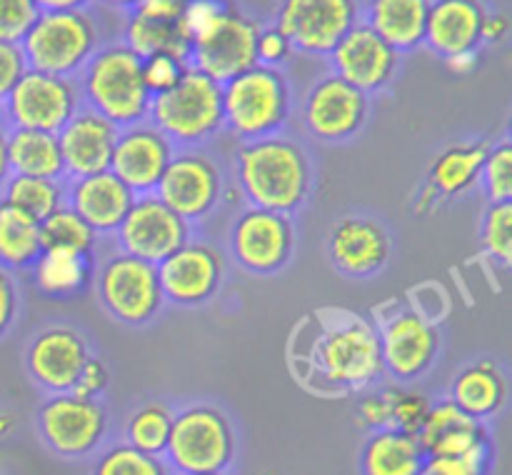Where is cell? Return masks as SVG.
Listing matches in <instances>:
<instances>
[{
    "instance_id": "obj_1",
    "label": "cell",
    "mask_w": 512,
    "mask_h": 475,
    "mask_svg": "<svg viewBox=\"0 0 512 475\" xmlns=\"http://www.w3.org/2000/svg\"><path fill=\"white\" fill-rule=\"evenodd\" d=\"M318 335L310 343L305 365L315 390H365L383 373L378 330L358 313L325 308L315 315Z\"/></svg>"
},
{
    "instance_id": "obj_8",
    "label": "cell",
    "mask_w": 512,
    "mask_h": 475,
    "mask_svg": "<svg viewBox=\"0 0 512 475\" xmlns=\"http://www.w3.org/2000/svg\"><path fill=\"white\" fill-rule=\"evenodd\" d=\"M93 285L105 313L125 325L150 323L165 303L155 265L123 250L95 260Z\"/></svg>"
},
{
    "instance_id": "obj_22",
    "label": "cell",
    "mask_w": 512,
    "mask_h": 475,
    "mask_svg": "<svg viewBox=\"0 0 512 475\" xmlns=\"http://www.w3.org/2000/svg\"><path fill=\"white\" fill-rule=\"evenodd\" d=\"M175 150L178 148L150 120L128 125L120 128L115 138L110 173L123 180L135 195L155 193Z\"/></svg>"
},
{
    "instance_id": "obj_42",
    "label": "cell",
    "mask_w": 512,
    "mask_h": 475,
    "mask_svg": "<svg viewBox=\"0 0 512 475\" xmlns=\"http://www.w3.org/2000/svg\"><path fill=\"white\" fill-rule=\"evenodd\" d=\"M188 70V63L185 60L173 58V55H148L143 58V80L145 88L150 90V95H160L165 90H170L173 85L180 83V78Z\"/></svg>"
},
{
    "instance_id": "obj_7",
    "label": "cell",
    "mask_w": 512,
    "mask_h": 475,
    "mask_svg": "<svg viewBox=\"0 0 512 475\" xmlns=\"http://www.w3.org/2000/svg\"><path fill=\"white\" fill-rule=\"evenodd\" d=\"M20 50L30 70L75 78L98 50V28L85 10H40Z\"/></svg>"
},
{
    "instance_id": "obj_34",
    "label": "cell",
    "mask_w": 512,
    "mask_h": 475,
    "mask_svg": "<svg viewBox=\"0 0 512 475\" xmlns=\"http://www.w3.org/2000/svg\"><path fill=\"white\" fill-rule=\"evenodd\" d=\"M40 253V223L0 200V268L30 270Z\"/></svg>"
},
{
    "instance_id": "obj_28",
    "label": "cell",
    "mask_w": 512,
    "mask_h": 475,
    "mask_svg": "<svg viewBox=\"0 0 512 475\" xmlns=\"http://www.w3.org/2000/svg\"><path fill=\"white\" fill-rule=\"evenodd\" d=\"M448 400L473 420L485 423L508 403V378L495 360H478L455 375Z\"/></svg>"
},
{
    "instance_id": "obj_15",
    "label": "cell",
    "mask_w": 512,
    "mask_h": 475,
    "mask_svg": "<svg viewBox=\"0 0 512 475\" xmlns=\"http://www.w3.org/2000/svg\"><path fill=\"white\" fill-rule=\"evenodd\" d=\"M188 240H193V225L175 215L155 193L135 195L128 215L115 230L118 250L150 265H160Z\"/></svg>"
},
{
    "instance_id": "obj_11",
    "label": "cell",
    "mask_w": 512,
    "mask_h": 475,
    "mask_svg": "<svg viewBox=\"0 0 512 475\" xmlns=\"http://www.w3.org/2000/svg\"><path fill=\"white\" fill-rule=\"evenodd\" d=\"M360 23L358 0H280L273 25L290 48L305 55H325Z\"/></svg>"
},
{
    "instance_id": "obj_38",
    "label": "cell",
    "mask_w": 512,
    "mask_h": 475,
    "mask_svg": "<svg viewBox=\"0 0 512 475\" xmlns=\"http://www.w3.org/2000/svg\"><path fill=\"white\" fill-rule=\"evenodd\" d=\"M90 475H175L163 455H148L125 443L108 445L95 453Z\"/></svg>"
},
{
    "instance_id": "obj_20",
    "label": "cell",
    "mask_w": 512,
    "mask_h": 475,
    "mask_svg": "<svg viewBox=\"0 0 512 475\" xmlns=\"http://www.w3.org/2000/svg\"><path fill=\"white\" fill-rule=\"evenodd\" d=\"M328 63L330 73L358 88L360 93L373 95L393 83L400 65V53L390 48L368 25L358 23L330 50Z\"/></svg>"
},
{
    "instance_id": "obj_26",
    "label": "cell",
    "mask_w": 512,
    "mask_h": 475,
    "mask_svg": "<svg viewBox=\"0 0 512 475\" xmlns=\"http://www.w3.org/2000/svg\"><path fill=\"white\" fill-rule=\"evenodd\" d=\"M485 13L480 0H430L423 43L440 58L478 50Z\"/></svg>"
},
{
    "instance_id": "obj_5",
    "label": "cell",
    "mask_w": 512,
    "mask_h": 475,
    "mask_svg": "<svg viewBox=\"0 0 512 475\" xmlns=\"http://www.w3.org/2000/svg\"><path fill=\"white\" fill-rule=\"evenodd\" d=\"M148 120L175 148H198L223 130L220 85L188 65L178 85L150 98Z\"/></svg>"
},
{
    "instance_id": "obj_33",
    "label": "cell",
    "mask_w": 512,
    "mask_h": 475,
    "mask_svg": "<svg viewBox=\"0 0 512 475\" xmlns=\"http://www.w3.org/2000/svg\"><path fill=\"white\" fill-rule=\"evenodd\" d=\"M123 45L140 58L158 53L173 55L185 63L190 58V38L183 28V18L160 20L138 13V10H130L123 28Z\"/></svg>"
},
{
    "instance_id": "obj_46",
    "label": "cell",
    "mask_w": 512,
    "mask_h": 475,
    "mask_svg": "<svg viewBox=\"0 0 512 475\" xmlns=\"http://www.w3.org/2000/svg\"><path fill=\"white\" fill-rule=\"evenodd\" d=\"M290 55H293V48H290L285 35L280 33L275 25L260 28L258 43H255V58H258V65H265V68H280Z\"/></svg>"
},
{
    "instance_id": "obj_52",
    "label": "cell",
    "mask_w": 512,
    "mask_h": 475,
    "mask_svg": "<svg viewBox=\"0 0 512 475\" xmlns=\"http://www.w3.org/2000/svg\"><path fill=\"white\" fill-rule=\"evenodd\" d=\"M445 63H448L450 73L470 75L475 68H478L480 55L478 50H470V53H460V55H453V58H445Z\"/></svg>"
},
{
    "instance_id": "obj_54",
    "label": "cell",
    "mask_w": 512,
    "mask_h": 475,
    "mask_svg": "<svg viewBox=\"0 0 512 475\" xmlns=\"http://www.w3.org/2000/svg\"><path fill=\"white\" fill-rule=\"evenodd\" d=\"M10 178V165H8V128L0 123V188L5 180Z\"/></svg>"
},
{
    "instance_id": "obj_45",
    "label": "cell",
    "mask_w": 512,
    "mask_h": 475,
    "mask_svg": "<svg viewBox=\"0 0 512 475\" xmlns=\"http://www.w3.org/2000/svg\"><path fill=\"white\" fill-rule=\"evenodd\" d=\"M228 10L230 3H225V0H188L183 10V28L188 33L190 43L203 33H208Z\"/></svg>"
},
{
    "instance_id": "obj_24",
    "label": "cell",
    "mask_w": 512,
    "mask_h": 475,
    "mask_svg": "<svg viewBox=\"0 0 512 475\" xmlns=\"http://www.w3.org/2000/svg\"><path fill=\"white\" fill-rule=\"evenodd\" d=\"M490 145L485 140H463L440 150L428 168L423 188L415 198V210L420 215L433 213L440 200L460 198L473 185H478L485 153Z\"/></svg>"
},
{
    "instance_id": "obj_40",
    "label": "cell",
    "mask_w": 512,
    "mask_h": 475,
    "mask_svg": "<svg viewBox=\"0 0 512 475\" xmlns=\"http://www.w3.org/2000/svg\"><path fill=\"white\" fill-rule=\"evenodd\" d=\"M510 220L512 203H488L483 213V223H480V240H483L485 253L498 260L500 265H505V268L512 260Z\"/></svg>"
},
{
    "instance_id": "obj_10",
    "label": "cell",
    "mask_w": 512,
    "mask_h": 475,
    "mask_svg": "<svg viewBox=\"0 0 512 475\" xmlns=\"http://www.w3.org/2000/svg\"><path fill=\"white\" fill-rule=\"evenodd\" d=\"M80 105V90L73 78L28 68L0 103V113L5 128L58 133Z\"/></svg>"
},
{
    "instance_id": "obj_25",
    "label": "cell",
    "mask_w": 512,
    "mask_h": 475,
    "mask_svg": "<svg viewBox=\"0 0 512 475\" xmlns=\"http://www.w3.org/2000/svg\"><path fill=\"white\" fill-rule=\"evenodd\" d=\"M135 193L110 170L85 178H65V205L100 235H115Z\"/></svg>"
},
{
    "instance_id": "obj_47",
    "label": "cell",
    "mask_w": 512,
    "mask_h": 475,
    "mask_svg": "<svg viewBox=\"0 0 512 475\" xmlns=\"http://www.w3.org/2000/svg\"><path fill=\"white\" fill-rule=\"evenodd\" d=\"M108 383H110V373L108 368H105V363L98 358V355H90L85 368L80 370L78 383H75V388L70 390V393L80 395V398L100 400V395L108 390Z\"/></svg>"
},
{
    "instance_id": "obj_55",
    "label": "cell",
    "mask_w": 512,
    "mask_h": 475,
    "mask_svg": "<svg viewBox=\"0 0 512 475\" xmlns=\"http://www.w3.org/2000/svg\"><path fill=\"white\" fill-rule=\"evenodd\" d=\"M100 3H105V5H110V8H118V10H133V8H138L140 3H143V0H100Z\"/></svg>"
},
{
    "instance_id": "obj_19",
    "label": "cell",
    "mask_w": 512,
    "mask_h": 475,
    "mask_svg": "<svg viewBox=\"0 0 512 475\" xmlns=\"http://www.w3.org/2000/svg\"><path fill=\"white\" fill-rule=\"evenodd\" d=\"M328 258L345 278L365 280L378 275L393 255V240L373 215L348 213L328 233Z\"/></svg>"
},
{
    "instance_id": "obj_23",
    "label": "cell",
    "mask_w": 512,
    "mask_h": 475,
    "mask_svg": "<svg viewBox=\"0 0 512 475\" xmlns=\"http://www.w3.org/2000/svg\"><path fill=\"white\" fill-rule=\"evenodd\" d=\"M118 133V125H113L88 105H80L70 115L68 123L58 130L65 178H85V175L110 170V158H113Z\"/></svg>"
},
{
    "instance_id": "obj_3",
    "label": "cell",
    "mask_w": 512,
    "mask_h": 475,
    "mask_svg": "<svg viewBox=\"0 0 512 475\" xmlns=\"http://www.w3.org/2000/svg\"><path fill=\"white\" fill-rule=\"evenodd\" d=\"M80 103L118 128L148 120L150 90L143 80V58L123 43L105 45L80 70Z\"/></svg>"
},
{
    "instance_id": "obj_17",
    "label": "cell",
    "mask_w": 512,
    "mask_h": 475,
    "mask_svg": "<svg viewBox=\"0 0 512 475\" xmlns=\"http://www.w3.org/2000/svg\"><path fill=\"white\" fill-rule=\"evenodd\" d=\"M370 115V95L360 93L338 75L328 73L310 85L305 93L303 118L305 130L320 143H345L365 128Z\"/></svg>"
},
{
    "instance_id": "obj_14",
    "label": "cell",
    "mask_w": 512,
    "mask_h": 475,
    "mask_svg": "<svg viewBox=\"0 0 512 475\" xmlns=\"http://www.w3.org/2000/svg\"><path fill=\"white\" fill-rule=\"evenodd\" d=\"M378 330L380 360L383 370L400 383H410L428 373L435 365L440 350V333L433 320L420 310H393L375 325Z\"/></svg>"
},
{
    "instance_id": "obj_16",
    "label": "cell",
    "mask_w": 512,
    "mask_h": 475,
    "mask_svg": "<svg viewBox=\"0 0 512 475\" xmlns=\"http://www.w3.org/2000/svg\"><path fill=\"white\" fill-rule=\"evenodd\" d=\"M260 25L230 5L228 13L200 38L190 43V68L200 70L218 85L228 83L235 75L255 68V43Z\"/></svg>"
},
{
    "instance_id": "obj_9",
    "label": "cell",
    "mask_w": 512,
    "mask_h": 475,
    "mask_svg": "<svg viewBox=\"0 0 512 475\" xmlns=\"http://www.w3.org/2000/svg\"><path fill=\"white\" fill-rule=\"evenodd\" d=\"M38 433L45 448L65 460L98 453L108 435V410L100 400L75 393H55L40 405Z\"/></svg>"
},
{
    "instance_id": "obj_57",
    "label": "cell",
    "mask_w": 512,
    "mask_h": 475,
    "mask_svg": "<svg viewBox=\"0 0 512 475\" xmlns=\"http://www.w3.org/2000/svg\"><path fill=\"white\" fill-rule=\"evenodd\" d=\"M208 475H228V473H208Z\"/></svg>"
},
{
    "instance_id": "obj_53",
    "label": "cell",
    "mask_w": 512,
    "mask_h": 475,
    "mask_svg": "<svg viewBox=\"0 0 512 475\" xmlns=\"http://www.w3.org/2000/svg\"><path fill=\"white\" fill-rule=\"evenodd\" d=\"M90 0H35L38 10H83Z\"/></svg>"
},
{
    "instance_id": "obj_32",
    "label": "cell",
    "mask_w": 512,
    "mask_h": 475,
    "mask_svg": "<svg viewBox=\"0 0 512 475\" xmlns=\"http://www.w3.org/2000/svg\"><path fill=\"white\" fill-rule=\"evenodd\" d=\"M8 165L13 175L65 180L58 133L8 128Z\"/></svg>"
},
{
    "instance_id": "obj_44",
    "label": "cell",
    "mask_w": 512,
    "mask_h": 475,
    "mask_svg": "<svg viewBox=\"0 0 512 475\" xmlns=\"http://www.w3.org/2000/svg\"><path fill=\"white\" fill-rule=\"evenodd\" d=\"M358 423L370 433L393 428V388L365 393L358 400Z\"/></svg>"
},
{
    "instance_id": "obj_18",
    "label": "cell",
    "mask_w": 512,
    "mask_h": 475,
    "mask_svg": "<svg viewBox=\"0 0 512 475\" xmlns=\"http://www.w3.org/2000/svg\"><path fill=\"white\" fill-rule=\"evenodd\" d=\"M90 345L70 325H48L25 345V370L48 395L70 393L90 358Z\"/></svg>"
},
{
    "instance_id": "obj_13",
    "label": "cell",
    "mask_w": 512,
    "mask_h": 475,
    "mask_svg": "<svg viewBox=\"0 0 512 475\" xmlns=\"http://www.w3.org/2000/svg\"><path fill=\"white\" fill-rule=\"evenodd\" d=\"M230 255L253 275L280 273L295 253L293 215L245 208L230 225Z\"/></svg>"
},
{
    "instance_id": "obj_6",
    "label": "cell",
    "mask_w": 512,
    "mask_h": 475,
    "mask_svg": "<svg viewBox=\"0 0 512 475\" xmlns=\"http://www.w3.org/2000/svg\"><path fill=\"white\" fill-rule=\"evenodd\" d=\"M165 463L175 475L228 473L235 460V428L215 405H188L173 413Z\"/></svg>"
},
{
    "instance_id": "obj_39",
    "label": "cell",
    "mask_w": 512,
    "mask_h": 475,
    "mask_svg": "<svg viewBox=\"0 0 512 475\" xmlns=\"http://www.w3.org/2000/svg\"><path fill=\"white\" fill-rule=\"evenodd\" d=\"M480 185H483L488 203H510L512 200V148L508 140L490 145L485 153L483 170H480Z\"/></svg>"
},
{
    "instance_id": "obj_12",
    "label": "cell",
    "mask_w": 512,
    "mask_h": 475,
    "mask_svg": "<svg viewBox=\"0 0 512 475\" xmlns=\"http://www.w3.org/2000/svg\"><path fill=\"white\" fill-rule=\"evenodd\" d=\"M155 195L188 225L203 223L223 198V173L198 148H178L165 168Z\"/></svg>"
},
{
    "instance_id": "obj_4",
    "label": "cell",
    "mask_w": 512,
    "mask_h": 475,
    "mask_svg": "<svg viewBox=\"0 0 512 475\" xmlns=\"http://www.w3.org/2000/svg\"><path fill=\"white\" fill-rule=\"evenodd\" d=\"M223 98V128L238 138V143L278 135L290 118V83L280 68H255L235 75L220 85Z\"/></svg>"
},
{
    "instance_id": "obj_48",
    "label": "cell",
    "mask_w": 512,
    "mask_h": 475,
    "mask_svg": "<svg viewBox=\"0 0 512 475\" xmlns=\"http://www.w3.org/2000/svg\"><path fill=\"white\" fill-rule=\"evenodd\" d=\"M25 70H28V63H25V55L20 50V45L3 43L0 40V103L13 90V85L18 83Z\"/></svg>"
},
{
    "instance_id": "obj_50",
    "label": "cell",
    "mask_w": 512,
    "mask_h": 475,
    "mask_svg": "<svg viewBox=\"0 0 512 475\" xmlns=\"http://www.w3.org/2000/svg\"><path fill=\"white\" fill-rule=\"evenodd\" d=\"M510 23L503 13H485L483 25H480V43H500L508 35Z\"/></svg>"
},
{
    "instance_id": "obj_31",
    "label": "cell",
    "mask_w": 512,
    "mask_h": 475,
    "mask_svg": "<svg viewBox=\"0 0 512 475\" xmlns=\"http://www.w3.org/2000/svg\"><path fill=\"white\" fill-rule=\"evenodd\" d=\"M95 255L70 253V250H43L33 265V285L48 298H73L93 285Z\"/></svg>"
},
{
    "instance_id": "obj_49",
    "label": "cell",
    "mask_w": 512,
    "mask_h": 475,
    "mask_svg": "<svg viewBox=\"0 0 512 475\" xmlns=\"http://www.w3.org/2000/svg\"><path fill=\"white\" fill-rule=\"evenodd\" d=\"M20 310V290L13 273L0 268V340L13 330Z\"/></svg>"
},
{
    "instance_id": "obj_43",
    "label": "cell",
    "mask_w": 512,
    "mask_h": 475,
    "mask_svg": "<svg viewBox=\"0 0 512 475\" xmlns=\"http://www.w3.org/2000/svg\"><path fill=\"white\" fill-rule=\"evenodd\" d=\"M430 410V400L423 393L405 388H393V428L403 433H418L425 415Z\"/></svg>"
},
{
    "instance_id": "obj_30",
    "label": "cell",
    "mask_w": 512,
    "mask_h": 475,
    "mask_svg": "<svg viewBox=\"0 0 512 475\" xmlns=\"http://www.w3.org/2000/svg\"><path fill=\"white\" fill-rule=\"evenodd\" d=\"M425 450L413 433L385 428L370 433L360 453L363 475H418L423 470Z\"/></svg>"
},
{
    "instance_id": "obj_51",
    "label": "cell",
    "mask_w": 512,
    "mask_h": 475,
    "mask_svg": "<svg viewBox=\"0 0 512 475\" xmlns=\"http://www.w3.org/2000/svg\"><path fill=\"white\" fill-rule=\"evenodd\" d=\"M418 475H465L455 458H428Z\"/></svg>"
},
{
    "instance_id": "obj_35",
    "label": "cell",
    "mask_w": 512,
    "mask_h": 475,
    "mask_svg": "<svg viewBox=\"0 0 512 475\" xmlns=\"http://www.w3.org/2000/svg\"><path fill=\"white\" fill-rule=\"evenodd\" d=\"M0 200L30 215L35 223H43L48 215L65 205V180L10 173V178L0 188Z\"/></svg>"
},
{
    "instance_id": "obj_37",
    "label": "cell",
    "mask_w": 512,
    "mask_h": 475,
    "mask_svg": "<svg viewBox=\"0 0 512 475\" xmlns=\"http://www.w3.org/2000/svg\"><path fill=\"white\" fill-rule=\"evenodd\" d=\"M40 245H43V250H70V253L95 255L98 233L80 215H75L68 205H63L40 223Z\"/></svg>"
},
{
    "instance_id": "obj_56",
    "label": "cell",
    "mask_w": 512,
    "mask_h": 475,
    "mask_svg": "<svg viewBox=\"0 0 512 475\" xmlns=\"http://www.w3.org/2000/svg\"><path fill=\"white\" fill-rule=\"evenodd\" d=\"M15 428V418L10 413H0V438L10 433Z\"/></svg>"
},
{
    "instance_id": "obj_36",
    "label": "cell",
    "mask_w": 512,
    "mask_h": 475,
    "mask_svg": "<svg viewBox=\"0 0 512 475\" xmlns=\"http://www.w3.org/2000/svg\"><path fill=\"white\" fill-rule=\"evenodd\" d=\"M173 410L163 403H145L128 415L123 428V443L148 455H163L168 445Z\"/></svg>"
},
{
    "instance_id": "obj_27",
    "label": "cell",
    "mask_w": 512,
    "mask_h": 475,
    "mask_svg": "<svg viewBox=\"0 0 512 475\" xmlns=\"http://www.w3.org/2000/svg\"><path fill=\"white\" fill-rule=\"evenodd\" d=\"M415 438L428 458H460L490 435L483 423L465 415L453 400H438L430 403L428 415Z\"/></svg>"
},
{
    "instance_id": "obj_21",
    "label": "cell",
    "mask_w": 512,
    "mask_h": 475,
    "mask_svg": "<svg viewBox=\"0 0 512 475\" xmlns=\"http://www.w3.org/2000/svg\"><path fill=\"white\" fill-rule=\"evenodd\" d=\"M158 270V283L163 300L183 308L203 305L218 293L220 280H223V255L208 243L188 240L183 248L155 265Z\"/></svg>"
},
{
    "instance_id": "obj_29",
    "label": "cell",
    "mask_w": 512,
    "mask_h": 475,
    "mask_svg": "<svg viewBox=\"0 0 512 475\" xmlns=\"http://www.w3.org/2000/svg\"><path fill=\"white\" fill-rule=\"evenodd\" d=\"M430 0H370L360 23L378 33L398 53L413 50L425 40Z\"/></svg>"
},
{
    "instance_id": "obj_41",
    "label": "cell",
    "mask_w": 512,
    "mask_h": 475,
    "mask_svg": "<svg viewBox=\"0 0 512 475\" xmlns=\"http://www.w3.org/2000/svg\"><path fill=\"white\" fill-rule=\"evenodd\" d=\"M38 13L35 0H0V40L20 45Z\"/></svg>"
},
{
    "instance_id": "obj_2",
    "label": "cell",
    "mask_w": 512,
    "mask_h": 475,
    "mask_svg": "<svg viewBox=\"0 0 512 475\" xmlns=\"http://www.w3.org/2000/svg\"><path fill=\"white\" fill-rule=\"evenodd\" d=\"M235 183L250 208L293 215L313 193V165L298 140L268 135L238 145Z\"/></svg>"
}]
</instances>
